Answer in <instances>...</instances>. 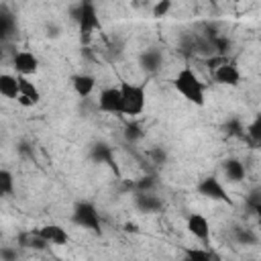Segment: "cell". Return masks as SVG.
<instances>
[{
  "mask_svg": "<svg viewBox=\"0 0 261 261\" xmlns=\"http://www.w3.org/2000/svg\"><path fill=\"white\" fill-rule=\"evenodd\" d=\"M173 88H175L188 102H192V104H196V106H204V102H206V96H204L206 86L200 82V77H198L190 67H181V69L175 73V77H173Z\"/></svg>",
  "mask_w": 261,
  "mask_h": 261,
  "instance_id": "cell-1",
  "label": "cell"
},
{
  "mask_svg": "<svg viewBox=\"0 0 261 261\" xmlns=\"http://www.w3.org/2000/svg\"><path fill=\"white\" fill-rule=\"evenodd\" d=\"M69 16L77 22L80 27V39L82 43L86 45L92 37L94 31H100L102 29V22H100V16L96 12V6L94 2H77L69 8Z\"/></svg>",
  "mask_w": 261,
  "mask_h": 261,
  "instance_id": "cell-2",
  "label": "cell"
},
{
  "mask_svg": "<svg viewBox=\"0 0 261 261\" xmlns=\"http://www.w3.org/2000/svg\"><path fill=\"white\" fill-rule=\"evenodd\" d=\"M120 92H122V114H126V116H139L145 110L147 84L122 82L120 84Z\"/></svg>",
  "mask_w": 261,
  "mask_h": 261,
  "instance_id": "cell-3",
  "label": "cell"
},
{
  "mask_svg": "<svg viewBox=\"0 0 261 261\" xmlns=\"http://www.w3.org/2000/svg\"><path fill=\"white\" fill-rule=\"evenodd\" d=\"M71 222L100 234L102 222H100V214H98V210L92 202H77L73 206V212H71Z\"/></svg>",
  "mask_w": 261,
  "mask_h": 261,
  "instance_id": "cell-4",
  "label": "cell"
},
{
  "mask_svg": "<svg viewBox=\"0 0 261 261\" xmlns=\"http://www.w3.org/2000/svg\"><path fill=\"white\" fill-rule=\"evenodd\" d=\"M196 190H198V194H200V196H204V198H208V200L224 202V204H232L230 196L226 194V190H224L222 181H220L216 175H206L204 179H200V181H198V186H196Z\"/></svg>",
  "mask_w": 261,
  "mask_h": 261,
  "instance_id": "cell-5",
  "label": "cell"
},
{
  "mask_svg": "<svg viewBox=\"0 0 261 261\" xmlns=\"http://www.w3.org/2000/svg\"><path fill=\"white\" fill-rule=\"evenodd\" d=\"M98 108L108 114H122V92L120 86H108L98 94Z\"/></svg>",
  "mask_w": 261,
  "mask_h": 261,
  "instance_id": "cell-6",
  "label": "cell"
},
{
  "mask_svg": "<svg viewBox=\"0 0 261 261\" xmlns=\"http://www.w3.org/2000/svg\"><path fill=\"white\" fill-rule=\"evenodd\" d=\"M12 67L16 69V75L29 77L39 69V59L33 51H14L12 55Z\"/></svg>",
  "mask_w": 261,
  "mask_h": 261,
  "instance_id": "cell-7",
  "label": "cell"
},
{
  "mask_svg": "<svg viewBox=\"0 0 261 261\" xmlns=\"http://www.w3.org/2000/svg\"><path fill=\"white\" fill-rule=\"evenodd\" d=\"M186 228L192 237H196L198 241L202 243H208L210 241V224H208V218L204 214H198V212H192L186 220Z\"/></svg>",
  "mask_w": 261,
  "mask_h": 261,
  "instance_id": "cell-8",
  "label": "cell"
},
{
  "mask_svg": "<svg viewBox=\"0 0 261 261\" xmlns=\"http://www.w3.org/2000/svg\"><path fill=\"white\" fill-rule=\"evenodd\" d=\"M135 208L139 212H145V214H155L163 208V200L159 196H155V192H135Z\"/></svg>",
  "mask_w": 261,
  "mask_h": 261,
  "instance_id": "cell-9",
  "label": "cell"
},
{
  "mask_svg": "<svg viewBox=\"0 0 261 261\" xmlns=\"http://www.w3.org/2000/svg\"><path fill=\"white\" fill-rule=\"evenodd\" d=\"M214 82L220 86H239L241 84V71L237 67L234 61H226L224 65H220L218 69H214Z\"/></svg>",
  "mask_w": 261,
  "mask_h": 261,
  "instance_id": "cell-10",
  "label": "cell"
},
{
  "mask_svg": "<svg viewBox=\"0 0 261 261\" xmlns=\"http://www.w3.org/2000/svg\"><path fill=\"white\" fill-rule=\"evenodd\" d=\"M90 159L96 161V163H106L118 175V167H116V161H114V151H112V147L108 143H104V141L94 143L90 147Z\"/></svg>",
  "mask_w": 261,
  "mask_h": 261,
  "instance_id": "cell-11",
  "label": "cell"
},
{
  "mask_svg": "<svg viewBox=\"0 0 261 261\" xmlns=\"http://www.w3.org/2000/svg\"><path fill=\"white\" fill-rule=\"evenodd\" d=\"M18 88H20V96H18V102L22 106H35L39 100H41V92L39 88L24 75H18Z\"/></svg>",
  "mask_w": 261,
  "mask_h": 261,
  "instance_id": "cell-12",
  "label": "cell"
},
{
  "mask_svg": "<svg viewBox=\"0 0 261 261\" xmlns=\"http://www.w3.org/2000/svg\"><path fill=\"white\" fill-rule=\"evenodd\" d=\"M37 232L49 243V245H67L69 243V234L63 226L59 224H45L41 228H37Z\"/></svg>",
  "mask_w": 261,
  "mask_h": 261,
  "instance_id": "cell-13",
  "label": "cell"
},
{
  "mask_svg": "<svg viewBox=\"0 0 261 261\" xmlns=\"http://www.w3.org/2000/svg\"><path fill=\"white\" fill-rule=\"evenodd\" d=\"M222 171H224V175H226V179H228L230 184H239V181H243L245 175H247L245 163H243L241 159H237V157L224 159V161H222Z\"/></svg>",
  "mask_w": 261,
  "mask_h": 261,
  "instance_id": "cell-14",
  "label": "cell"
},
{
  "mask_svg": "<svg viewBox=\"0 0 261 261\" xmlns=\"http://www.w3.org/2000/svg\"><path fill=\"white\" fill-rule=\"evenodd\" d=\"M139 63L147 73H155L163 65V53L159 49H147L139 55Z\"/></svg>",
  "mask_w": 261,
  "mask_h": 261,
  "instance_id": "cell-15",
  "label": "cell"
},
{
  "mask_svg": "<svg viewBox=\"0 0 261 261\" xmlns=\"http://www.w3.org/2000/svg\"><path fill=\"white\" fill-rule=\"evenodd\" d=\"M71 86H73V90H75V94H77L80 98H88V96L94 92L96 80H94V75H90V73H77V75L71 77Z\"/></svg>",
  "mask_w": 261,
  "mask_h": 261,
  "instance_id": "cell-16",
  "label": "cell"
},
{
  "mask_svg": "<svg viewBox=\"0 0 261 261\" xmlns=\"http://www.w3.org/2000/svg\"><path fill=\"white\" fill-rule=\"evenodd\" d=\"M0 94L8 100H18L20 88H18V75L12 73H2L0 75Z\"/></svg>",
  "mask_w": 261,
  "mask_h": 261,
  "instance_id": "cell-17",
  "label": "cell"
},
{
  "mask_svg": "<svg viewBox=\"0 0 261 261\" xmlns=\"http://www.w3.org/2000/svg\"><path fill=\"white\" fill-rule=\"evenodd\" d=\"M18 245H20V247H27V249H33V251H43V249L49 247V243H47L37 230L20 232V234H18Z\"/></svg>",
  "mask_w": 261,
  "mask_h": 261,
  "instance_id": "cell-18",
  "label": "cell"
},
{
  "mask_svg": "<svg viewBox=\"0 0 261 261\" xmlns=\"http://www.w3.org/2000/svg\"><path fill=\"white\" fill-rule=\"evenodd\" d=\"M232 234H234V241L239 245H247V247L257 245V234L251 228H247V226H234Z\"/></svg>",
  "mask_w": 261,
  "mask_h": 261,
  "instance_id": "cell-19",
  "label": "cell"
},
{
  "mask_svg": "<svg viewBox=\"0 0 261 261\" xmlns=\"http://www.w3.org/2000/svg\"><path fill=\"white\" fill-rule=\"evenodd\" d=\"M247 137H249L251 143L261 145V112L255 114V118L247 124Z\"/></svg>",
  "mask_w": 261,
  "mask_h": 261,
  "instance_id": "cell-20",
  "label": "cell"
},
{
  "mask_svg": "<svg viewBox=\"0 0 261 261\" xmlns=\"http://www.w3.org/2000/svg\"><path fill=\"white\" fill-rule=\"evenodd\" d=\"M184 261H212V253L206 249L192 247V249L184 251Z\"/></svg>",
  "mask_w": 261,
  "mask_h": 261,
  "instance_id": "cell-21",
  "label": "cell"
},
{
  "mask_svg": "<svg viewBox=\"0 0 261 261\" xmlns=\"http://www.w3.org/2000/svg\"><path fill=\"white\" fill-rule=\"evenodd\" d=\"M14 192V175L8 169H0V194L10 196Z\"/></svg>",
  "mask_w": 261,
  "mask_h": 261,
  "instance_id": "cell-22",
  "label": "cell"
},
{
  "mask_svg": "<svg viewBox=\"0 0 261 261\" xmlns=\"http://www.w3.org/2000/svg\"><path fill=\"white\" fill-rule=\"evenodd\" d=\"M224 130H226L228 137H239V139H245V135H247V130H245V126H243V122L239 118H230L224 124Z\"/></svg>",
  "mask_w": 261,
  "mask_h": 261,
  "instance_id": "cell-23",
  "label": "cell"
},
{
  "mask_svg": "<svg viewBox=\"0 0 261 261\" xmlns=\"http://www.w3.org/2000/svg\"><path fill=\"white\" fill-rule=\"evenodd\" d=\"M155 188H157V179L153 175H145V177L135 181V192H145L147 194V192H155Z\"/></svg>",
  "mask_w": 261,
  "mask_h": 261,
  "instance_id": "cell-24",
  "label": "cell"
},
{
  "mask_svg": "<svg viewBox=\"0 0 261 261\" xmlns=\"http://www.w3.org/2000/svg\"><path fill=\"white\" fill-rule=\"evenodd\" d=\"M124 139H126L128 143H137L139 139H143L141 126H139L137 122H128V124L124 126Z\"/></svg>",
  "mask_w": 261,
  "mask_h": 261,
  "instance_id": "cell-25",
  "label": "cell"
},
{
  "mask_svg": "<svg viewBox=\"0 0 261 261\" xmlns=\"http://www.w3.org/2000/svg\"><path fill=\"white\" fill-rule=\"evenodd\" d=\"M169 10H171V0H159V2L153 4V16H155V18L167 16Z\"/></svg>",
  "mask_w": 261,
  "mask_h": 261,
  "instance_id": "cell-26",
  "label": "cell"
},
{
  "mask_svg": "<svg viewBox=\"0 0 261 261\" xmlns=\"http://www.w3.org/2000/svg\"><path fill=\"white\" fill-rule=\"evenodd\" d=\"M10 29H12V18L8 14H0V35H2V39H6L10 35Z\"/></svg>",
  "mask_w": 261,
  "mask_h": 261,
  "instance_id": "cell-27",
  "label": "cell"
},
{
  "mask_svg": "<svg viewBox=\"0 0 261 261\" xmlns=\"http://www.w3.org/2000/svg\"><path fill=\"white\" fill-rule=\"evenodd\" d=\"M247 204H249V208L255 212V210L261 206V190H253V192H249V196H247Z\"/></svg>",
  "mask_w": 261,
  "mask_h": 261,
  "instance_id": "cell-28",
  "label": "cell"
},
{
  "mask_svg": "<svg viewBox=\"0 0 261 261\" xmlns=\"http://www.w3.org/2000/svg\"><path fill=\"white\" fill-rule=\"evenodd\" d=\"M226 61H228V57H224V55H212V57H208V59H206V65L214 71V69H218L220 65H224Z\"/></svg>",
  "mask_w": 261,
  "mask_h": 261,
  "instance_id": "cell-29",
  "label": "cell"
},
{
  "mask_svg": "<svg viewBox=\"0 0 261 261\" xmlns=\"http://www.w3.org/2000/svg\"><path fill=\"white\" fill-rule=\"evenodd\" d=\"M0 257H2V261H16L18 253H16L14 247H2L0 249Z\"/></svg>",
  "mask_w": 261,
  "mask_h": 261,
  "instance_id": "cell-30",
  "label": "cell"
},
{
  "mask_svg": "<svg viewBox=\"0 0 261 261\" xmlns=\"http://www.w3.org/2000/svg\"><path fill=\"white\" fill-rule=\"evenodd\" d=\"M122 230H124V232H130V234H139V230H141V228H139V224H137V222H130V220H128V222H124V224H122Z\"/></svg>",
  "mask_w": 261,
  "mask_h": 261,
  "instance_id": "cell-31",
  "label": "cell"
},
{
  "mask_svg": "<svg viewBox=\"0 0 261 261\" xmlns=\"http://www.w3.org/2000/svg\"><path fill=\"white\" fill-rule=\"evenodd\" d=\"M18 153H20V155H29V157H33V147H29L27 143H20V145H18Z\"/></svg>",
  "mask_w": 261,
  "mask_h": 261,
  "instance_id": "cell-32",
  "label": "cell"
},
{
  "mask_svg": "<svg viewBox=\"0 0 261 261\" xmlns=\"http://www.w3.org/2000/svg\"><path fill=\"white\" fill-rule=\"evenodd\" d=\"M57 35H59V27H55V24H49V27H47V37L55 39Z\"/></svg>",
  "mask_w": 261,
  "mask_h": 261,
  "instance_id": "cell-33",
  "label": "cell"
},
{
  "mask_svg": "<svg viewBox=\"0 0 261 261\" xmlns=\"http://www.w3.org/2000/svg\"><path fill=\"white\" fill-rule=\"evenodd\" d=\"M255 214H257V220H259V224H261V206L255 210Z\"/></svg>",
  "mask_w": 261,
  "mask_h": 261,
  "instance_id": "cell-34",
  "label": "cell"
}]
</instances>
